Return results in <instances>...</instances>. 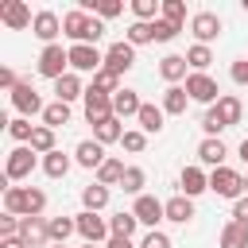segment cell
<instances>
[{"instance_id": "6da1fadb", "label": "cell", "mask_w": 248, "mask_h": 248, "mask_svg": "<svg viewBox=\"0 0 248 248\" xmlns=\"http://www.w3.org/2000/svg\"><path fill=\"white\" fill-rule=\"evenodd\" d=\"M46 194L39 186H4V213L12 217H43Z\"/></svg>"}, {"instance_id": "7a4b0ae2", "label": "cell", "mask_w": 248, "mask_h": 248, "mask_svg": "<svg viewBox=\"0 0 248 248\" xmlns=\"http://www.w3.org/2000/svg\"><path fill=\"white\" fill-rule=\"evenodd\" d=\"M62 35L74 39V43H89V46H97V39L105 35V19H97V16L81 12V8H74V12L62 16Z\"/></svg>"}, {"instance_id": "3957f363", "label": "cell", "mask_w": 248, "mask_h": 248, "mask_svg": "<svg viewBox=\"0 0 248 248\" xmlns=\"http://www.w3.org/2000/svg\"><path fill=\"white\" fill-rule=\"evenodd\" d=\"M209 190H213L217 198L240 202V198H244V174H236L232 167H217V170H209Z\"/></svg>"}, {"instance_id": "277c9868", "label": "cell", "mask_w": 248, "mask_h": 248, "mask_svg": "<svg viewBox=\"0 0 248 248\" xmlns=\"http://www.w3.org/2000/svg\"><path fill=\"white\" fill-rule=\"evenodd\" d=\"M35 163H39V155L31 151V143L12 147V151H8V163H4V178H8V182H23V178H31Z\"/></svg>"}, {"instance_id": "5b68a950", "label": "cell", "mask_w": 248, "mask_h": 248, "mask_svg": "<svg viewBox=\"0 0 248 248\" xmlns=\"http://www.w3.org/2000/svg\"><path fill=\"white\" fill-rule=\"evenodd\" d=\"M39 74L50 78V81L66 78V74H70V50H62V43L43 46V54H39Z\"/></svg>"}, {"instance_id": "8992f818", "label": "cell", "mask_w": 248, "mask_h": 248, "mask_svg": "<svg viewBox=\"0 0 248 248\" xmlns=\"http://www.w3.org/2000/svg\"><path fill=\"white\" fill-rule=\"evenodd\" d=\"M74 221H78V236H81L85 244H101V240L108 244V240H112V232H108V221H105L101 213H89V209H81Z\"/></svg>"}, {"instance_id": "52a82bcc", "label": "cell", "mask_w": 248, "mask_h": 248, "mask_svg": "<svg viewBox=\"0 0 248 248\" xmlns=\"http://www.w3.org/2000/svg\"><path fill=\"white\" fill-rule=\"evenodd\" d=\"M70 70L74 74H97V70H105V54L89 43H74L70 46Z\"/></svg>"}, {"instance_id": "ba28073f", "label": "cell", "mask_w": 248, "mask_h": 248, "mask_svg": "<svg viewBox=\"0 0 248 248\" xmlns=\"http://www.w3.org/2000/svg\"><path fill=\"white\" fill-rule=\"evenodd\" d=\"M186 93H190V101L209 105V108H213V105L225 97V93H221V85H217L209 74H190V78H186Z\"/></svg>"}, {"instance_id": "9c48e42d", "label": "cell", "mask_w": 248, "mask_h": 248, "mask_svg": "<svg viewBox=\"0 0 248 248\" xmlns=\"http://www.w3.org/2000/svg\"><path fill=\"white\" fill-rule=\"evenodd\" d=\"M12 108H16L19 116H27V120H31V116H43V108H46V105H43V97L35 93V85H31V81H19V85L12 89Z\"/></svg>"}, {"instance_id": "30bf717a", "label": "cell", "mask_w": 248, "mask_h": 248, "mask_svg": "<svg viewBox=\"0 0 248 248\" xmlns=\"http://www.w3.org/2000/svg\"><path fill=\"white\" fill-rule=\"evenodd\" d=\"M132 66H136V46H132L128 39H120V43H112V46L105 50V70H108V74L120 78V74H128Z\"/></svg>"}, {"instance_id": "8fae6325", "label": "cell", "mask_w": 248, "mask_h": 248, "mask_svg": "<svg viewBox=\"0 0 248 248\" xmlns=\"http://www.w3.org/2000/svg\"><path fill=\"white\" fill-rule=\"evenodd\" d=\"M132 213H136V221L147 225V229H155L159 221H167V205H163L155 194H140L136 205H132Z\"/></svg>"}, {"instance_id": "7c38bea8", "label": "cell", "mask_w": 248, "mask_h": 248, "mask_svg": "<svg viewBox=\"0 0 248 248\" xmlns=\"http://www.w3.org/2000/svg\"><path fill=\"white\" fill-rule=\"evenodd\" d=\"M190 35H194L202 46H209V43L221 35V16H217V12H198V16H190Z\"/></svg>"}, {"instance_id": "4fadbf2b", "label": "cell", "mask_w": 248, "mask_h": 248, "mask_svg": "<svg viewBox=\"0 0 248 248\" xmlns=\"http://www.w3.org/2000/svg\"><path fill=\"white\" fill-rule=\"evenodd\" d=\"M0 23L12 27V31H23V27L35 23V16H31V8H27L23 0H4V4H0Z\"/></svg>"}, {"instance_id": "5bb4252c", "label": "cell", "mask_w": 248, "mask_h": 248, "mask_svg": "<svg viewBox=\"0 0 248 248\" xmlns=\"http://www.w3.org/2000/svg\"><path fill=\"white\" fill-rule=\"evenodd\" d=\"M31 35L35 39H43L46 46H54V39L62 35V19L50 12V8H43V12H35V23H31Z\"/></svg>"}, {"instance_id": "9a60e30c", "label": "cell", "mask_w": 248, "mask_h": 248, "mask_svg": "<svg viewBox=\"0 0 248 248\" xmlns=\"http://www.w3.org/2000/svg\"><path fill=\"white\" fill-rule=\"evenodd\" d=\"M81 101H85V120H89L93 128H97L101 120L116 116V112H112V97H105V93H93V89H85V97H81Z\"/></svg>"}, {"instance_id": "2e32d148", "label": "cell", "mask_w": 248, "mask_h": 248, "mask_svg": "<svg viewBox=\"0 0 248 248\" xmlns=\"http://www.w3.org/2000/svg\"><path fill=\"white\" fill-rule=\"evenodd\" d=\"M19 236H23L27 248H43V244H50L46 217H23V221H19Z\"/></svg>"}, {"instance_id": "e0dca14e", "label": "cell", "mask_w": 248, "mask_h": 248, "mask_svg": "<svg viewBox=\"0 0 248 248\" xmlns=\"http://www.w3.org/2000/svg\"><path fill=\"white\" fill-rule=\"evenodd\" d=\"M105 159H108V155H105V147H101L97 140H81V143L74 147V163L85 167V170H101Z\"/></svg>"}, {"instance_id": "ac0fdd59", "label": "cell", "mask_w": 248, "mask_h": 248, "mask_svg": "<svg viewBox=\"0 0 248 248\" xmlns=\"http://www.w3.org/2000/svg\"><path fill=\"white\" fill-rule=\"evenodd\" d=\"M159 78H163L167 85L186 81V78H190V62H186V54H167V58L159 62Z\"/></svg>"}, {"instance_id": "d6986e66", "label": "cell", "mask_w": 248, "mask_h": 248, "mask_svg": "<svg viewBox=\"0 0 248 248\" xmlns=\"http://www.w3.org/2000/svg\"><path fill=\"white\" fill-rule=\"evenodd\" d=\"M178 186H182V194H186V198H198V194H205V190H209V174H205L202 167H182Z\"/></svg>"}, {"instance_id": "ffe728a7", "label": "cell", "mask_w": 248, "mask_h": 248, "mask_svg": "<svg viewBox=\"0 0 248 248\" xmlns=\"http://www.w3.org/2000/svg\"><path fill=\"white\" fill-rule=\"evenodd\" d=\"M163 205H167V221H174V225H190V221H194V198L174 194V198L163 202Z\"/></svg>"}, {"instance_id": "44dd1931", "label": "cell", "mask_w": 248, "mask_h": 248, "mask_svg": "<svg viewBox=\"0 0 248 248\" xmlns=\"http://www.w3.org/2000/svg\"><path fill=\"white\" fill-rule=\"evenodd\" d=\"M78 97H85V85H81V78L70 70L66 78L54 81V101H66V105H70V101H78Z\"/></svg>"}, {"instance_id": "7402d4cb", "label": "cell", "mask_w": 248, "mask_h": 248, "mask_svg": "<svg viewBox=\"0 0 248 248\" xmlns=\"http://www.w3.org/2000/svg\"><path fill=\"white\" fill-rule=\"evenodd\" d=\"M186 105H190L186 85H167V89H163V112H167V116H182Z\"/></svg>"}, {"instance_id": "603a6c76", "label": "cell", "mask_w": 248, "mask_h": 248, "mask_svg": "<svg viewBox=\"0 0 248 248\" xmlns=\"http://www.w3.org/2000/svg\"><path fill=\"white\" fill-rule=\"evenodd\" d=\"M140 108H143V101H140V93H136V89H120V93L112 97V112H116L120 120L140 116Z\"/></svg>"}, {"instance_id": "cb8c5ba5", "label": "cell", "mask_w": 248, "mask_h": 248, "mask_svg": "<svg viewBox=\"0 0 248 248\" xmlns=\"http://www.w3.org/2000/svg\"><path fill=\"white\" fill-rule=\"evenodd\" d=\"M225 155H229V147H225L221 140H209V136H205V140L198 143V159H202L205 167H213V170L225 167Z\"/></svg>"}, {"instance_id": "d4e9b609", "label": "cell", "mask_w": 248, "mask_h": 248, "mask_svg": "<svg viewBox=\"0 0 248 248\" xmlns=\"http://www.w3.org/2000/svg\"><path fill=\"white\" fill-rule=\"evenodd\" d=\"M163 116H167L163 105H143L140 116H136V120H140V132H143V136H159V132H163Z\"/></svg>"}, {"instance_id": "484cf974", "label": "cell", "mask_w": 248, "mask_h": 248, "mask_svg": "<svg viewBox=\"0 0 248 248\" xmlns=\"http://www.w3.org/2000/svg\"><path fill=\"white\" fill-rule=\"evenodd\" d=\"M213 108H217V116H221L229 128H232V124H240V116H244V105H240V97H236V93H225Z\"/></svg>"}, {"instance_id": "4316f807", "label": "cell", "mask_w": 248, "mask_h": 248, "mask_svg": "<svg viewBox=\"0 0 248 248\" xmlns=\"http://www.w3.org/2000/svg\"><path fill=\"white\" fill-rule=\"evenodd\" d=\"M124 124H120V116H108V120H101L97 128H93V140L105 147V143H116V140H124Z\"/></svg>"}, {"instance_id": "83f0119b", "label": "cell", "mask_w": 248, "mask_h": 248, "mask_svg": "<svg viewBox=\"0 0 248 248\" xmlns=\"http://www.w3.org/2000/svg\"><path fill=\"white\" fill-rule=\"evenodd\" d=\"M46 229H50V244H66L78 232V221L74 217H46Z\"/></svg>"}, {"instance_id": "f1b7e54d", "label": "cell", "mask_w": 248, "mask_h": 248, "mask_svg": "<svg viewBox=\"0 0 248 248\" xmlns=\"http://www.w3.org/2000/svg\"><path fill=\"white\" fill-rule=\"evenodd\" d=\"M221 248H248V225L244 221H229L221 229Z\"/></svg>"}, {"instance_id": "f546056e", "label": "cell", "mask_w": 248, "mask_h": 248, "mask_svg": "<svg viewBox=\"0 0 248 248\" xmlns=\"http://www.w3.org/2000/svg\"><path fill=\"white\" fill-rule=\"evenodd\" d=\"M43 124L54 128V132L66 128V124H70V105H66V101H50V105L43 108Z\"/></svg>"}, {"instance_id": "4dcf8cb0", "label": "cell", "mask_w": 248, "mask_h": 248, "mask_svg": "<svg viewBox=\"0 0 248 248\" xmlns=\"http://www.w3.org/2000/svg\"><path fill=\"white\" fill-rule=\"evenodd\" d=\"M124 170H128V167H124V159H112V155H108V159L101 163V170H97V182H101V186H120Z\"/></svg>"}, {"instance_id": "1f68e13d", "label": "cell", "mask_w": 248, "mask_h": 248, "mask_svg": "<svg viewBox=\"0 0 248 248\" xmlns=\"http://www.w3.org/2000/svg\"><path fill=\"white\" fill-rule=\"evenodd\" d=\"M81 205H85L89 213H101V209L108 205V186H101V182L85 186V190H81Z\"/></svg>"}, {"instance_id": "d6a6232c", "label": "cell", "mask_w": 248, "mask_h": 248, "mask_svg": "<svg viewBox=\"0 0 248 248\" xmlns=\"http://www.w3.org/2000/svg\"><path fill=\"white\" fill-rule=\"evenodd\" d=\"M136 229H140V221H136V213H132V209H128V213L120 209L116 217H108V232H112V236H128V240H132V236H136Z\"/></svg>"}, {"instance_id": "836d02e7", "label": "cell", "mask_w": 248, "mask_h": 248, "mask_svg": "<svg viewBox=\"0 0 248 248\" xmlns=\"http://www.w3.org/2000/svg\"><path fill=\"white\" fill-rule=\"evenodd\" d=\"M70 155L66 151H50V155H43V170H46V178H66V170H70Z\"/></svg>"}, {"instance_id": "e575fe53", "label": "cell", "mask_w": 248, "mask_h": 248, "mask_svg": "<svg viewBox=\"0 0 248 248\" xmlns=\"http://www.w3.org/2000/svg\"><path fill=\"white\" fill-rule=\"evenodd\" d=\"M186 62H190V74H205V70H209V62H213V50H209V46H202V43H194V46L186 50Z\"/></svg>"}, {"instance_id": "d590c367", "label": "cell", "mask_w": 248, "mask_h": 248, "mask_svg": "<svg viewBox=\"0 0 248 248\" xmlns=\"http://www.w3.org/2000/svg\"><path fill=\"white\" fill-rule=\"evenodd\" d=\"M89 89H93V93H105V97H116V93H120V78H116V74H108V70H97Z\"/></svg>"}, {"instance_id": "8d00e7d4", "label": "cell", "mask_w": 248, "mask_h": 248, "mask_svg": "<svg viewBox=\"0 0 248 248\" xmlns=\"http://www.w3.org/2000/svg\"><path fill=\"white\" fill-rule=\"evenodd\" d=\"M35 128H39V124H31L27 116H16V120H8V136H12V140H16L19 147H23V143H31Z\"/></svg>"}, {"instance_id": "74e56055", "label": "cell", "mask_w": 248, "mask_h": 248, "mask_svg": "<svg viewBox=\"0 0 248 248\" xmlns=\"http://www.w3.org/2000/svg\"><path fill=\"white\" fill-rule=\"evenodd\" d=\"M31 151H35V155H50V151H58V147H54V128L39 124L35 136H31Z\"/></svg>"}, {"instance_id": "f35d334b", "label": "cell", "mask_w": 248, "mask_h": 248, "mask_svg": "<svg viewBox=\"0 0 248 248\" xmlns=\"http://www.w3.org/2000/svg\"><path fill=\"white\" fill-rule=\"evenodd\" d=\"M143 186H147V174H143V167H128V170H124V178H120V190L140 198V194H143Z\"/></svg>"}, {"instance_id": "ab89813d", "label": "cell", "mask_w": 248, "mask_h": 248, "mask_svg": "<svg viewBox=\"0 0 248 248\" xmlns=\"http://www.w3.org/2000/svg\"><path fill=\"white\" fill-rule=\"evenodd\" d=\"M159 12H163V4H159V0H132V16H136L140 23H155V19H159Z\"/></svg>"}, {"instance_id": "60d3db41", "label": "cell", "mask_w": 248, "mask_h": 248, "mask_svg": "<svg viewBox=\"0 0 248 248\" xmlns=\"http://www.w3.org/2000/svg\"><path fill=\"white\" fill-rule=\"evenodd\" d=\"M124 39H128L132 46H143V43H155V23H140V19H136V23L128 27V35H124Z\"/></svg>"}, {"instance_id": "b9f144b4", "label": "cell", "mask_w": 248, "mask_h": 248, "mask_svg": "<svg viewBox=\"0 0 248 248\" xmlns=\"http://www.w3.org/2000/svg\"><path fill=\"white\" fill-rule=\"evenodd\" d=\"M163 19H170V23H186V4L182 0H163Z\"/></svg>"}, {"instance_id": "7bdbcfd3", "label": "cell", "mask_w": 248, "mask_h": 248, "mask_svg": "<svg viewBox=\"0 0 248 248\" xmlns=\"http://www.w3.org/2000/svg\"><path fill=\"white\" fill-rule=\"evenodd\" d=\"M120 143H124V151H132V155H140V151H143V147H147V136H143V132H140V128H128V132H124V140H120Z\"/></svg>"}, {"instance_id": "ee69618b", "label": "cell", "mask_w": 248, "mask_h": 248, "mask_svg": "<svg viewBox=\"0 0 248 248\" xmlns=\"http://www.w3.org/2000/svg\"><path fill=\"white\" fill-rule=\"evenodd\" d=\"M178 31H182L178 23H170V19H163V16L155 19V43H170V39H174Z\"/></svg>"}, {"instance_id": "f6af8a7d", "label": "cell", "mask_w": 248, "mask_h": 248, "mask_svg": "<svg viewBox=\"0 0 248 248\" xmlns=\"http://www.w3.org/2000/svg\"><path fill=\"white\" fill-rule=\"evenodd\" d=\"M140 248H170V236H167V232H159V229H147V232H143V240H140Z\"/></svg>"}, {"instance_id": "bcb514c9", "label": "cell", "mask_w": 248, "mask_h": 248, "mask_svg": "<svg viewBox=\"0 0 248 248\" xmlns=\"http://www.w3.org/2000/svg\"><path fill=\"white\" fill-rule=\"evenodd\" d=\"M229 74H232V81H236V85H248V58H236Z\"/></svg>"}, {"instance_id": "7dc6e473", "label": "cell", "mask_w": 248, "mask_h": 248, "mask_svg": "<svg viewBox=\"0 0 248 248\" xmlns=\"http://www.w3.org/2000/svg\"><path fill=\"white\" fill-rule=\"evenodd\" d=\"M0 85H4L8 93H12L16 85H19V78H16V70H12V66H4V70H0Z\"/></svg>"}, {"instance_id": "c3c4849f", "label": "cell", "mask_w": 248, "mask_h": 248, "mask_svg": "<svg viewBox=\"0 0 248 248\" xmlns=\"http://www.w3.org/2000/svg\"><path fill=\"white\" fill-rule=\"evenodd\" d=\"M232 221H244V225H248V194H244L240 202H232Z\"/></svg>"}, {"instance_id": "681fc988", "label": "cell", "mask_w": 248, "mask_h": 248, "mask_svg": "<svg viewBox=\"0 0 248 248\" xmlns=\"http://www.w3.org/2000/svg\"><path fill=\"white\" fill-rule=\"evenodd\" d=\"M0 248H27L23 236H0Z\"/></svg>"}, {"instance_id": "f907efd6", "label": "cell", "mask_w": 248, "mask_h": 248, "mask_svg": "<svg viewBox=\"0 0 248 248\" xmlns=\"http://www.w3.org/2000/svg\"><path fill=\"white\" fill-rule=\"evenodd\" d=\"M105 248H136V244H132V240H128V236H112V240H108V244H105Z\"/></svg>"}, {"instance_id": "816d5d0a", "label": "cell", "mask_w": 248, "mask_h": 248, "mask_svg": "<svg viewBox=\"0 0 248 248\" xmlns=\"http://www.w3.org/2000/svg\"><path fill=\"white\" fill-rule=\"evenodd\" d=\"M236 151H240V159H244V163H248V136H244V140H240V147H236Z\"/></svg>"}, {"instance_id": "f5cc1de1", "label": "cell", "mask_w": 248, "mask_h": 248, "mask_svg": "<svg viewBox=\"0 0 248 248\" xmlns=\"http://www.w3.org/2000/svg\"><path fill=\"white\" fill-rule=\"evenodd\" d=\"M240 8H244V12H248V0H240Z\"/></svg>"}, {"instance_id": "db71d44e", "label": "cell", "mask_w": 248, "mask_h": 248, "mask_svg": "<svg viewBox=\"0 0 248 248\" xmlns=\"http://www.w3.org/2000/svg\"><path fill=\"white\" fill-rule=\"evenodd\" d=\"M244 194H248V174H244Z\"/></svg>"}, {"instance_id": "11a10c76", "label": "cell", "mask_w": 248, "mask_h": 248, "mask_svg": "<svg viewBox=\"0 0 248 248\" xmlns=\"http://www.w3.org/2000/svg\"><path fill=\"white\" fill-rule=\"evenodd\" d=\"M81 248H101V244H81Z\"/></svg>"}, {"instance_id": "9f6ffc18", "label": "cell", "mask_w": 248, "mask_h": 248, "mask_svg": "<svg viewBox=\"0 0 248 248\" xmlns=\"http://www.w3.org/2000/svg\"><path fill=\"white\" fill-rule=\"evenodd\" d=\"M50 248H66V244H50Z\"/></svg>"}]
</instances>
